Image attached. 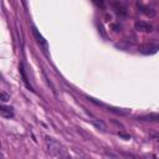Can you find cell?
<instances>
[{
    "label": "cell",
    "instance_id": "1",
    "mask_svg": "<svg viewBox=\"0 0 159 159\" xmlns=\"http://www.w3.org/2000/svg\"><path fill=\"white\" fill-rule=\"evenodd\" d=\"M46 144H47V149H48V153L52 154V155H61L63 152H66L63 149V147L53 138L51 137H46Z\"/></svg>",
    "mask_w": 159,
    "mask_h": 159
},
{
    "label": "cell",
    "instance_id": "2",
    "mask_svg": "<svg viewBox=\"0 0 159 159\" xmlns=\"http://www.w3.org/2000/svg\"><path fill=\"white\" fill-rule=\"evenodd\" d=\"M158 50H159V45H158V43H153V42L144 43V45L140 46V52L147 53V55H148V53H149V55L155 53Z\"/></svg>",
    "mask_w": 159,
    "mask_h": 159
},
{
    "label": "cell",
    "instance_id": "3",
    "mask_svg": "<svg viewBox=\"0 0 159 159\" xmlns=\"http://www.w3.org/2000/svg\"><path fill=\"white\" fill-rule=\"evenodd\" d=\"M134 27H135V30H138L140 32H150V31H153V26L150 24L145 22V21H135Z\"/></svg>",
    "mask_w": 159,
    "mask_h": 159
},
{
    "label": "cell",
    "instance_id": "4",
    "mask_svg": "<svg viewBox=\"0 0 159 159\" xmlns=\"http://www.w3.org/2000/svg\"><path fill=\"white\" fill-rule=\"evenodd\" d=\"M138 120H145V122H159V113H148V114H140L137 117Z\"/></svg>",
    "mask_w": 159,
    "mask_h": 159
},
{
    "label": "cell",
    "instance_id": "5",
    "mask_svg": "<svg viewBox=\"0 0 159 159\" xmlns=\"http://www.w3.org/2000/svg\"><path fill=\"white\" fill-rule=\"evenodd\" d=\"M112 6H113L114 11H116L118 15H120V16H125L127 12H128V11H127V6H125L124 4H122V2H119V1L113 2Z\"/></svg>",
    "mask_w": 159,
    "mask_h": 159
},
{
    "label": "cell",
    "instance_id": "6",
    "mask_svg": "<svg viewBox=\"0 0 159 159\" xmlns=\"http://www.w3.org/2000/svg\"><path fill=\"white\" fill-rule=\"evenodd\" d=\"M138 5V7H139V10L144 14V15H147L148 17H154L155 15H157V12H155V10L154 9H152V7H148V6H144L143 4H137Z\"/></svg>",
    "mask_w": 159,
    "mask_h": 159
},
{
    "label": "cell",
    "instance_id": "7",
    "mask_svg": "<svg viewBox=\"0 0 159 159\" xmlns=\"http://www.w3.org/2000/svg\"><path fill=\"white\" fill-rule=\"evenodd\" d=\"M0 114L5 118H11L14 117V111L11 107H6V106H1L0 107Z\"/></svg>",
    "mask_w": 159,
    "mask_h": 159
},
{
    "label": "cell",
    "instance_id": "8",
    "mask_svg": "<svg viewBox=\"0 0 159 159\" xmlns=\"http://www.w3.org/2000/svg\"><path fill=\"white\" fill-rule=\"evenodd\" d=\"M32 32H34V36L36 37V40H37V42L39 43H41L42 46H43V50L46 51L47 50V43H46V41H45V39L39 34V31L36 30V27H32Z\"/></svg>",
    "mask_w": 159,
    "mask_h": 159
},
{
    "label": "cell",
    "instance_id": "9",
    "mask_svg": "<svg viewBox=\"0 0 159 159\" xmlns=\"http://www.w3.org/2000/svg\"><path fill=\"white\" fill-rule=\"evenodd\" d=\"M20 72H21V76H22V80H24L25 84H26L30 89H32V88H31V86H30V84H29V82H27V78H26V75H25V72H24V67H22V65L20 66Z\"/></svg>",
    "mask_w": 159,
    "mask_h": 159
},
{
    "label": "cell",
    "instance_id": "10",
    "mask_svg": "<svg viewBox=\"0 0 159 159\" xmlns=\"http://www.w3.org/2000/svg\"><path fill=\"white\" fill-rule=\"evenodd\" d=\"M0 99L2 101V102H7L9 99H10V96L6 93V92H4V91H1V93H0Z\"/></svg>",
    "mask_w": 159,
    "mask_h": 159
},
{
    "label": "cell",
    "instance_id": "11",
    "mask_svg": "<svg viewBox=\"0 0 159 159\" xmlns=\"http://www.w3.org/2000/svg\"><path fill=\"white\" fill-rule=\"evenodd\" d=\"M92 122H93V124H94V125H96L97 128H101L102 130H104V128H106V127H104V124H103V123H102L101 120L98 122L97 119H92Z\"/></svg>",
    "mask_w": 159,
    "mask_h": 159
},
{
    "label": "cell",
    "instance_id": "12",
    "mask_svg": "<svg viewBox=\"0 0 159 159\" xmlns=\"http://www.w3.org/2000/svg\"><path fill=\"white\" fill-rule=\"evenodd\" d=\"M149 137L152 138V139H154V140H157V142H159V133L158 132H149Z\"/></svg>",
    "mask_w": 159,
    "mask_h": 159
},
{
    "label": "cell",
    "instance_id": "13",
    "mask_svg": "<svg viewBox=\"0 0 159 159\" xmlns=\"http://www.w3.org/2000/svg\"><path fill=\"white\" fill-rule=\"evenodd\" d=\"M123 155L127 157L128 159H140L139 157H137V155H134V154H132V153H123Z\"/></svg>",
    "mask_w": 159,
    "mask_h": 159
},
{
    "label": "cell",
    "instance_id": "14",
    "mask_svg": "<svg viewBox=\"0 0 159 159\" xmlns=\"http://www.w3.org/2000/svg\"><path fill=\"white\" fill-rule=\"evenodd\" d=\"M118 135L120 138H123V139H130V135L127 134V133H124V132H118Z\"/></svg>",
    "mask_w": 159,
    "mask_h": 159
},
{
    "label": "cell",
    "instance_id": "15",
    "mask_svg": "<svg viewBox=\"0 0 159 159\" xmlns=\"http://www.w3.org/2000/svg\"><path fill=\"white\" fill-rule=\"evenodd\" d=\"M60 159H71V157H70V155H68L66 152H63V153L60 155Z\"/></svg>",
    "mask_w": 159,
    "mask_h": 159
}]
</instances>
